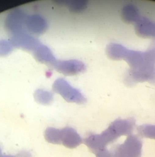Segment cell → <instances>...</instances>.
<instances>
[{
	"instance_id": "obj_1",
	"label": "cell",
	"mask_w": 155,
	"mask_h": 157,
	"mask_svg": "<svg viewBox=\"0 0 155 157\" xmlns=\"http://www.w3.org/2000/svg\"><path fill=\"white\" fill-rule=\"evenodd\" d=\"M106 54L111 59H123L129 65L124 79L127 86L144 82L155 84V45L140 51L129 50L120 44L111 43L106 47Z\"/></svg>"
},
{
	"instance_id": "obj_2",
	"label": "cell",
	"mask_w": 155,
	"mask_h": 157,
	"mask_svg": "<svg viewBox=\"0 0 155 157\" xmlns=\"http://www.w3.org/2000/svg\"><path fill=\"white\" fill-rule=\"evenodd\" d=\"M135 126V120L132 118L117 119L104 131L99 134H90L83 140V143L94 154L106 148L121 136L131 135Z\"/></svg>"
},
{
	"instance_id": "obj_3",
	"label": "cell",
	"mask_w": 155,
	"mask_h": 157,
	"mask_svg": "<svg viewBox=\"0 0 155 157\" xmlns=\"http://www.w3.org/2000/svg\"><path fill=\"white\" fill-rule=\"evenodd\" d=\"M142 143L135 135L128 136L125 142L118 144L110 151L111 157H141Z\"/></svg>"
},
{
	"instance_id": "obj_4",
	"label": "cell",
	"mask_w": 155,
	"mask_h": 157,
	"mask_svg": "<svg viewBox=\"0 0 155 157\" xmlns=\"http://www.w3.org/2000/svg\"><path fill=\"white\" fill-rule=\"evenodd\" d=\"M52 89L54 92L60 94L68 102L78 104H83L86 102L87 100L83 94L62 78L57 79L53 84Z\"/></svg>"
},
{
	"instance_id": "obj_5",
	"label": "cell",
	"mask_w": 155,
	"mask_h": 157,
	"mask_svg": "<svg viewBox=\"0 0 155 157\" xmlns=\"http://www.w3.org/2000/svg\"><path fill=\"white\" fill-rule=\"evenodd\" d=\"M27 17V15L21 10H14L8 15L5 19V29L13 36L25 33Z\"/></svg>"
},
{
	"instance_id": "obj_6",
	"label": "cell",
	"mask_w": 155,
	"mask_h": 157,
	"mask_svg": "<svg viewBox=\"0 0 155 157\" xmlns=\"http://www.w3.org/2000/svg\"><path fill=\"white\" fill-rule=\"evenodd\" d=\"M52 67L64 75H75L86 70L85 65L78 59L57 60Z\"/></svg>"
},
{
	"instance_id": "obj_7",
	"label": "cell",
	"mask_w": 155,
	"mask_h": 157,
	"mask_svg": "<svg viewBox=\"0 0 155 157\" xmlns=\"http://www.w3.org/2000/svg\"><path fill=\"white\" fill-rule=\"evenodd\" d=\"M9 41L14 48H21L32 52L41 44L39 40L27 32L13 36Z\"/></svg>"
},
{
	"instance_id": "obj_8",
	"label": "cell",
	"mask_w": 155,
	"mask_h": 157,
	"mask_svg": "<svg viewBox=\"0 0 155 157\" xmlns=\"http://www.w3.org/2000/svg\"><path fill=\"white\" fill-rule=\"evenodd\" d=\"M25 28L31 34L41 35L47 30L48 23L39 15H28L26 20Z\"/></svg>"
},
{
	"instance_id": "obj_9",
	"label": "cell",
	"mask_w": 155,
	"mask_h": 157,
	"mask_svg": "<svg viewBox=\"0 0 155 157\" xmlns=\"http://www.w3.org/2000/svg\"><path fill=\"white\" fill-rule=\"evenodd\" d=\"M136 34L142 38L155 39V22L141 16L135 24Z\"/></svg>"
},
{
	"instance_id": "obj_10",
	"label": "cell",
	"mask_w": 155,
	"mask_h": 157,
	"mask_svg": "<svg viewBox=\"0 0 155 157\" xmlns=\"http://www.w3.org/2000/svg\"><path fill=\"white\" fill-rule=\"evenodd\" d=\"M61 133L62 144L68 148H76L83 143L81 136L73 128L65 127L61 129Z\"/></svg>"
},
{
	"instance_id": "obj_11",
	"label": "cell",
	"mask_w": 155,
	"mask_h": 157,
	"mask_svg": "<svg viewBox=\"0 0 155 157\" xmlns=\"http://www.w3.org/2000/svg\"><path fill=\"white\" fill-rule=\"evenodd\" d=\"M33 54L38 62L49 66L53 67L56 62L57 59L49 48L42 44L34 50Z\"/></svg>"
},
{
	"instance_id": "obj_12",
	"label": "cell",
	"mask_w": 155,
	"mask_h": 157,
	"mask_svg": "<svg viewBox=\"0 0 155 157\" xmlns=\"http://www.w3.org/2000/svg\"><path fill=\"white\" fill-rule=\"evenodd\" d=\"M122 20L128 24H135L141 15L138 8L133 5H127L121 11Z\"/></svg>"
},
{
	"instance_id": "obj_13",
	"label": "cell",
	"mask_w": 155,
	"mask_h": 157,
	"mask_svg": "<svg viewBox=\"0 0 155 157\" xmlns=\"http://www.w3.org/2000/svg\"><path fill=\"white\" fill-rule=\"evenodd\" d=\"M44 136L48 143L53 144H62L61 129L49 127L45 131Z\"/></svg>"
},
{
	"instance_id": "obj_14",
	"label": "cell",
	"mask_w": 155,
	"mask_h": 157,
	"mask_svg": "<svg viewBox=\"0 0 155 157\" xmlns=\"http://www.w3.org/2000/svg\"><path fill=\"white\" fill-rule=\"evenodd\" d=\"M36 101L42 105H49L53 101V94L43 90H37L34 93Z\"/></svg>"
},
{
	"instance_id": "obj_15",
	"label": "cell",
	"mask_w": 155,
	"mask_h": 157,
	"mask_svg": "<svg viewBox=\"0 0 155 157\" xmlns=\"http://www.w3.org/2000/svg\"><path fill=\"white\" fill-rule=\"evenodd\" d=\"M59 3L63 4L73 12H80L84 10L87 7V1H59Z\"/></svg>"
},
{
	"instance_id": "obj_16",
	"label": "cell",
	"mask_w": 155,
	"mask_h": 157,
	"mask_svg": "<svg viewBox=\"0 0 155 157\" xmlns=\"http://www.w3.org/2000/svg\"><path fill=\"white\" fill-rule=\"evenodd\" d=\"M137 130L141 136L155 140V125L144 124L139 126Z\"/></svg>"
},
{
	"instance_id": "obj_17",
	"label": "cell",
	"mask_w": 155,
	"mask_h": 157,
	"mask_svg": "<svg viewBox=\"0 0 155 157\" xmlns=\"http://www.w3.org/2000/svg\"><path fill=\"white\" fill-rule=\"evenodd\" d=\"M14 48V46L9 40H0V56H7L13 51Z\"/></svg>"
},
{
	"instance_id": "obj_18",
	"label": "cell",
	"mask_w": 155,
	"mask_h": 157,
	"mask_svg": "<svg viewBox=\"0 0 155 157\" xmlns=\"http://www.w3.org/2000/svg\"><path fill=\"white\" fill-rule=\"evenodd\" d=\"M16 156V157H32V155L27 151H21Z\"/></svg>"
},
{
	"instance_id": "obj_19",
	"label": "cell",
	"mask_w": 155,
	"mask_h": 157,
	"mask_svg": "<svg viewBox=\"0 0 155 157\" xmlns=\"http://www.w3.org/2000/svg\"><path fill=\"white\" fill-rule=\"evenodd\" d=\"M0 157H16V156H14V155H4L2 154L1 151L0 149Z\"/></svg>"
}]
</instances>
